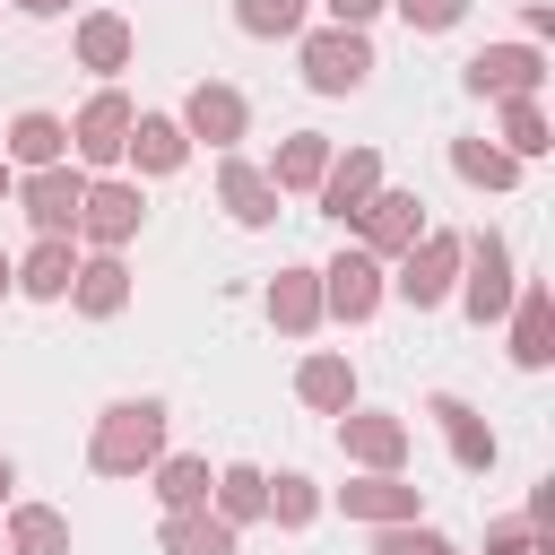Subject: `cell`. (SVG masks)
Segmentation results:
<instances>
[{
    "instance_id": "9a60e30c",
    "label": "cell",
    "mask_w": 555,
    "mask_h": 555,
    "mask_svg": "<svg viewBox=\"0 0 555 555\" xmlns=\"http://www.w3.org/2000/svg\"><path fill=\"white\" fill-rule=\"evenodd\" d=\"M425 416L442 425V442H451V460H460V468H494V434H486V425L468 416V399L434 390V399H425Z\"/></svg>"
},
{
    "instance_id": "30bf717a",
    "label": "cell",
    "mask_w": 555,
    "mask_h": 555,
    "mask_svg": "<svg viewBox=\"0 0 555 555\" xmlns=\"http://www.w3.org/2000/svg\"><path fill=\"white\" fill-rule=\"evenodd\" d=\"M373 304H382V260H373V251H338V260L321 269V312L364 321Z\"/></svg>"
},
{
    "instance_id": "8d00e7d4",
    "label": "cell",
    "mask_w": 555,
    "mask_h": 555,
    "mask_svg": "<svg viewBox=\"0 0 555 555\" xmlns=\"http://www.w3.org/2000/svg\"><path fill=\"white\" fill-rule=\"evenodd\" d=\"M373 9H382V0H330V17H338V26H364Z\"/></svg>"
},
{
    "instance_id": "d6a6232c",
    "label": "cell",
    "mask_w": 555,
    "mask_h": 555,
    "mask_svg": "<svg viewBox=\"0 0 555 555\" xmlns=\"http://www.w3.org/2000/svg\"><path fill=\"white\" fill-rule=\"evenodd\" d=\"M373 555H451L442 529H416V520H382L373 529Z\"/></svg>"
},
{
    "instance_id": "ffe728a7",
    "label": "cell",
    "mask_w": 555,
    "mask_h": 555,
    "mask_svg": "<svg viewBox=\"0 0 555 555\" xmlns=\"http://www.w3.org/2000/svg\"><path fill=\"white\" fill-rule=\"evenodd\" d=\"M69 295H78V312H95V321H113V312L130 304V269H121L113 251H95V260H78V278H69Z\"/></svg>"
},
{
    "instance_id": "ab89813d",
    "label": "cell",
    "mask_w": 555,
    "mask_h": 555,
    "mask_svg": "<svg viewBox=\"0 0 555 555\" xmlns=\"http://www.w3.org/2000/svg\"><path fill=\"white\" fill-rule=\"evenodd\" d=\"M9 286H17V269H9V251H0V295H9Z\"/></svg>"
},
{
    "instance_id": "d4e9b609",
    "label": "cell",
    "mask_w": 555,
    "mask_h": 555,
    "mask_svg": "<svg viewBox=\"0 0 555 555\" xmlns=\"http://www.w3.org/2000/svg\"><path fill=\"white\" fill-rule=\"evenodd\" d=\"M69 278H78V260H69V234H43V243L17 260V286H26V295H43V304H52V295H69Z\"/></svg>"
},
{
    "instance_id": "60d3db41",
    "label": "cell",
    "mask_w": 555,
    "mask_h": 555,
    "mask_svg": "<svg viewBox=\"0 0 555 555\" xmlns=\"http://www.w3.org/2000/svg\"><path fill=\"white\" fill-rule=\"evenodd\" d=\"M9 191H17V182H9V156H0V199H9Z\"/></svg>"
},
{
    "instance_id": "277c9868",
    "label": "cell",
    "mask_w": 555,
    "mask_h": 555,
    "mask_svg": "<svg viewBox=\"0 0 555 555\" xmlns=\"http://www.w3.org/2000/svg\"><path fill=\"white\" fill-rule=\"evenodd\" d=\"M451 278H460V234H416L390 286H399V295H408L416 312H434V304L451 295Z\"/></svg>"
},
{
    "instance_id": "e0dca14e",
    "label": "cell",
    "mask_w": 555,
    "mask_h": 555,
    "mask_svg": "<svg viewBox=\"0 0 555 555\" xmlns=\"http://www.w3.org/2000/svg\"><path fill=\"white\" fill-rule=\"evenodd\" d=\"M130 156H139V173H173L182 156H191V130L173 121V113H139L130 121V139H121Z\"/></svg>"
},
{
    "instance_id": "9c48e42d",
    "label": "cell",
    "mask_w": 555,
    "mask_h": 555,
    "mask_svg": "<svg viewBox=\"0 0 555 555\" xmlns=\"http://www.w3.org/2000/svg\"><path fill=\"white\" fill-rule=\"evenodd\" d=\"M130 121H139V113H130V95H121V87H104V95H87V113L69 121V147H78L87 165H113V156H121V139H130Z\"/></svg>"
},
{
    "instance_id": "4fadbf2b",
    "label": "cell",
    "mask_w": 555,
    "mask_h": 555,
    "mask_svg": "<svg viewBox=\"0 0 555 555\" xmlns=\"http://www.w3.org/2000/svg\"><path fill=\"white\" fill-rule=\"evenodd\" d=\"M243 121H251V104H243L234 87H217V78H208V87H191V104H182V130H191V139H208V147H234V139H243Z\"/></svg>"
},
{
    "instance_id": "7c38bea8",
    "label": "cell",
    "mask_w": 555,
    "mask_h": 555,
    "mask_svg": "<svg viewBox=\"0 0 555 555\" xmlns=\"http://www.w3.org/2000/svg\"><path fill=\"white\" fill-rule=\"evenodd\" d=\"M338 503H347V520H373V529H382V520H416V503H425V494H416L399 468H373V477L338 486Z\"/></svg>"
},
{
    "instance_id": "83f0119b",
    "label": "cell",
    "mask_w": 555,
    "mask_h": 555,
    "mask_svg": "<svg viewBox=\"0 0 555 555\" xmlns=\"http://www.w3.org/2000/svg\"><path fill=\"white\" fill-rule=\"evenodd\" d=\"M208 460H191V451H173V460H156V503L165 512H191V503H208Z\"/></svg>"
},
{
    "instance_id": "836d02e7",
    "label": "cell",
    "mask_w": 555,
    "mask_h": 555,
    "mask_svg": "<svg viewBox=\"0 0 555 555\" xmlns=\"http://www.w3.org/2000/svg\"><path fill=\"white\" fill-rule=\"evenodd\" d=\"M269 512H278L286 529H304V520L321 512V494H312V477H278V486H269Z\"/></svg>"
},
{
    "instance_id": "7a4b0ae2",
    "label": "cell",
    "mask_w": 555,
    "mask_h": 555,
    "mask_svg": "<svg viewBox=\"0 0 555 555\" xmlns=\"http://www.w3.org/2000/svg\"><path fill=\"white\" fill-rule=\"evenodd\" d=\"M364 78H373L364 26H321V35H304V87H312V95H356Z\"/></svg>"
},
{
    "instance_id": "52a82bcc",
    "label": "cell",
    "mask_w": 555,
    "mask_h": 555,
    "mask_svg": "<svg viewBox=\"0 0 555 555\" xmlns=\"http://www.w3.org/2000/svg\"><path fill=\"white\" fill-rule=\"evenodd\" d=\"M460 78H468L477 95H538L546 61H538V43H486V52H468Z\"/></svg>"
},
{
    "instance_id": "7402d4cb",
    "label": "cell",
    "mask_w": 555,
    "mask_h": 555,
    "mask_svg": "<svg viewBox=\"0 0 555 555\" xmlns=\"http://www.w3.org/2000/svg\"><path fill=\"white\" fill-rule=\"evenodd\" d=\"M130 52H139L130 17H113V9L78 17V61H87V69H130Z\"/></svg>"
},
{
    "instance_id": "4316f807",
    "label": "cell",
    "mask_w": 555,
    "mask_h": 555,
    "mask_svg": "<svg viewBox=\"0 0 555 555\" xmlns=\"http://www.w3.org/2000/svg\"><path fill=\"white\" fill-rule=\"evenodd\" d=\"M9 555H69V520L43 512V503H17L9 512Z\"/></svg>"
},
{
    "instance_id": "484cf974",
    "label": "cell",
    "mask_w": 555,
    "mask_h": 555,
    "mask_svg": "<svg viewBox=\"0 0 555 555\" xmlns=\"http://www.w3.org/2000/svg\"><path fill=\"white\" fill-rule=\"evenodd\" d=\"M451 173L477 182V191H512V182H520V156H503V147H486V139H451Z\"/></svg>"
},
{
    "instance_id": "4dcf8cb0",
    "label": "cell",
    "mask_w": 555,
    "mask_h": 555,
    "mask_svg": "<svg viewBox=\"0 0 555 555\" xmlns=\"http://www.w3.org/2000/svg\"><path fill=\"white\" fill-rule=\"evenodd\" d=\"M260 512H269V477H260V468H225V477H217V520L243 529V520H260Z\"/></svg>"
},
{
    "instance_id": "3957f363",
    "label": "cell",
    "mask_w": 555,
    "mask_h": 555,
    "mask_svg": "<svg viewBox=\"0 0 555 555\" xmlns=\"http://www.w3.org/2000/svg\"><path fill=\"white\" fill-rule=\"evenodd\" d=\"M139 217H147L139 182H87V199H78V234H87L95 251H121V243L139 234Z\"/></svg>"
},
{
    "instance_id": "5bb4252c",
    "label": "cell",
    "mask_w": 555,
    "mask_h": 555,
    "mask_svg": "<svg viewBox=\"0 0 555 555\" xmlns=\"http://www.w3.org/2000/svg\"><path fill=\"white\" fill-rule=\"evenodd\" d=\"M338 442H347L364 468H399V460H408V425H399V416H373V408H347V416H338Z\"/></svg>"
},
{
    "instance_id": "2e32d148",
    "label": "cell",
    "mask_w": 555,
    "mask_h": 555,
    "mask_svg": "<svg viewBox=\"0 0 555 555\" xmlns=\"http://www.w3.org/2000/svg\"><path fill=\"white\" fill-rule=\"evenodd\" d=\"M0 156H9V165H26V173H35V165H61V156H69V121H61V113H17Z\"/></svg>"
},
{
    "instance_id": "5b68a950",
    "label": "cell",
    "mask_w": 555,
    "mask_h": 555,
    "mask_svg": "<svg viewBox=\"0 0 555 555\" xmlns=\"http://www.w3.org/2000/svg\"><path fill=\"white\" fill-rule=\"evenodd\" d=\"M78 199H87V173H69V165H35L17 182V208L35 217V234H69L78 225Z\"/></svg>"
},
{
    "instance_id": "cb8c5ba5",
    "label": "cell",
    "mask_w": 555,
    "mask_h": 555,
    "mask_svg": "<svg viewBox=\"0 0 555 555\" xmlns=\"http://www.w3.org/2000/svg\"><path fill=\"white\" fill-rule=\"evenodd\" d=\"M295 390H304V408H321V416H347V408H356V373H347V356H304Z\"/></svg>"
},
{
    "instance_id": "f35d334b",
    "label": "cell",
    "mask_w": 555,
    "mask_h": 555,
    "mask_svg": "<svg viewBox=\"0 0 555 555\" xmlns=\"http://www.w3.org/2000/svg\"><path fill=\"white\" fill-rule=\"evenodd\" d=\"M9 486H17V468H9V451H0V494H9Z\"/></svg>"
},
{
    "instance_id": "1f68e13d",
    "label": "cell",
    "mask_w": 555,
    "mask_h": 555,
    "mask_svg": "<svg viewBox=\"0 0 555 555\" xmlns=\"http://www.w3.org/2000/svg\"><path fill=\"white\" fill-rule=\"evenodd\" d=\"M234 26L243 35H295L304 26V0H234Z\"/></svg>"
},
{
    "instance_id": "d590c367",
    "label": "cell",
    "mask_w": 555,
    "mask_h": 555,
    "mask_svg": "<svg viewBox=\"0 0 555 555\" xmlns=\"http://www.w3.org/2000/svg\"><path fill=\"white\" fill-rule=\"evenodd\" d=\"M486 555H529V520H503V529L486 538Z\"/></svg>"
},
{
    "instance_id": "44dd1931",
    "label": "cell",
    "mask_w": 555,
    "mask_h": 555,
    "mask_svg": "<svg viewBox=\"0 0 555 555\" xmlns=\"http://www.w3.org/2000/svg\"><path fill=\"white\" fill-rule=\"evenodd\" d=\"M165 555H234V520H217L208 503L165 512Z\"/></svg>"
},
{
    "instance_id": "603a6c76",
    "label": "cell",
    "mask_w": 555,
    "mask_h": 555,
    "mask_svg": "<svg viewBox=\"0 0 555 555\" xmlns=\"http://www.w3.org/2000/svg\"><path fill=\"white\" fill-rule=\"evenodd\" d=\"M269 321L304 338V330L321 321V269H278V286H269Z\"/></svg>"
},
{
    "instance_id": "f1b7e54d",
    "label": "cell",
    "mask_w": 555,
    "mask_h": 555,
    "mask_svg": "<svg viewBox=\"0 0 555 555\" xmlns=\"http://www.w3.org/2000/svg\"><path fill=\"white\" fill-rule=\"evenodd\" d=\"M321 165H330V139H321V130H295V139L278 147V173H269V182H278V191H312Z\"/></svg>"
},
{
    "instance_id": "ac0fdd59",
    "label": "cell",
    "mask_w": 555,
    "mask_h": 555,
    "mask_svg": "<svg viewBox=\"0 0 555 555\" xmlns=\"http://www.w3.org/2000/svg\"><path fill=\"white\" fill-rule=\"evenodd\" d=\"M217 199H225V217H234V225H269V217H278V182H269V173H251L243 156H225Z\"/></svg>"
},
{
    "instance_id": "6da1fadb",
    "label": "cell",
    "mask_w": 555,
    "mask_h": 555,
    "mask_svg": "<svg viewBox=\"0 0 555 555\" xmlns=\"http://www.w3.org/2000/svg\"><path fill=\"white\" fill-rule=\"evenodd\" d=\"M156 451H165V408H156V399H113V408L95 416V442H87L95 477H139Z\"/></svg>"
},
{
    "instance_id": "e575fe53",
    "label": "cell",
    "mask_w": 555,
    "mask_h": 555,
    "mask_svg": "<svg viewBox=\"0 0 555 555\" xmlns=\"http://www.w3.org/2000/svg\"><path fill=\"white\" fill-rule=\"evenodd\" d=\"M399 9H408V26H416V35H442V26H460V17H468V0H399Z\"/></svg>"
},
{
    "instance_id": "d6986e66",
    "label": "cell",
    "mask_w": 555,
    "mask_h": 555,
    "mask_svg": "<svg viewBox=\"0 0 555 555\" xmlns=\"http://www.w3.org/2000/svg\"><path fill=\"white\" fill-rule=\"evenodd\" d=\"M512 356H520L529 373H538V364L555 356V295H546L538 278L520 286V312H512Z\"/></svg>"
},
{
    "instance_id": "8fae6325",
    "label": "cell",
    "mask_w": 555,
    "mask_h": 555,
    "mask_svg": "<svg viewBox=\"0 0 555 555\" xmlns=\"http://www.w3.org/2000/svg\"><path fill=\"white\" fill-rule=\"evenodd\" d=\"M356 225H364V251L382 260V251H408V243L425 234V208H416V191H373Z\"/></svg>"
},
{
    "instance_id": "ba28073f",
    "label": "cell",
    "mask_w": 555,
    "mask_h": 555,
    "mask_svg": "<svg viewBox=\"0 0 555 555\" xmlns=\"http://www.w3.org/2000/svg\"><path fill=\"white\" fill-rule=\"evenodd\" d=\"M312 191H321V208H330L338 225H356V217H364V199L382 191V156H373V147H347V156H330V165H321V182H312Z\"/></svg>"
},
{
    "instance_id": "74e56055",
    "label": "cell",
    "mask_w": 555,
    "mask_h": 555,
    "mask_svg": "<svg viewBox=\"0 0 555 555\" xmlns=\"http://www.w3.org/2000/svg\"><path fill=\"white\" fill-rule=\"evenodd\" d=\"M17 9H26V17H61L69 0H17Z\"/></svg>"
},
{
    "instance_id": "f546056e",
    "label": "cell",
    "mask_w": 555,
    "mask_h": 555,
    "mask_svg": "<svg viewBox=\"0 0 555 555\" xmlns=\"http://www.w3.org/2000/svg\"><path fill=\"white\" fill-rule=\"evenodd\" d=\"M555 139H546V113H538V95H503V156H546Z\"/></svg>"
},
{
    "instance_id": "8992f818",
    "label": "cell",
    "mask_w": 555,
    "mask_h": 555,
    "mask_svg": "<svg viewBox=\"0 0 555 555\" xmlns=\"http://www.w3.org/2000/svg\"><path fill=\"white\" fill-rule=\"evenodd\" d=\"M460 260H468V321H477V330L503 321V312H512V251H503V234L460 243Z\"/></svg>"
}]
</instances>
